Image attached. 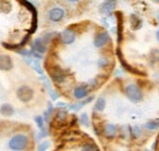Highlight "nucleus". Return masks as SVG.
Returning <instances> with one entry per match:
<instances>
[{"label":"nucleus","instance_id":"f257e3e1","mask_svg":"<svg viewBox=\"0 0 159 151\" xmlns=\"http://www.w3.org/2000/svg\"><path fill=\"white\" fill-rule=\"evenodd\" d=\"M28 145V138L25 134H17L14 135L9 141V148L11 150H23Z\"/></svg>","mask_w":159,"mask_h":151},{"label":"nucleus","instance_id":"f03ea898","mask_svg":"<svg viewBox=\"0 0 159 151\" xmlns=\"http://www.w3.org/2000/svg\"><path fill=\"white\" fill-rule=\"evenodd\" d=\"M125 94L129 97L130 101L132 102H139L142 99H143V94H142V90L139 89V85L136 84H129L126 88H125Z\"/></svg>","mask_w":159,"mask_h":151},{"label":"nucleus","instance_id":"7ed1b4c3","mask_svg":"<svg viewBox=\"0 0 159 151\" xmlns=\"http://www.w3.org/2000/svg\"><path fill=\"white\" fill-rule=\"evenodd\" d=\"M33 90L28 87V85H21L20 88L16 92V96L17 99L22 101V102H30L33 99Z\"/></svg>","mask_w":159,"mask_h":151},{"label":"nucleus","instance_id":"20e7f679","mask_svg":"<svg viewBox=\"0 0 159 151\" xmlns=\"http://www.w3.org/2000/svg\"><path fill=\"white\" fill-rule=\"evenodd\" d=\"M49 73H50V77H52V79L55 82V83H62L64 80H65V72L60 68L59 66H54L53 68H49Z\"/></svg>","mask_w":159,"mask_h":151},{"label":"nucleus","instance_id":"39448f33","mask_svg":"<svg viewBox=\"0 0 159 151\" xmlns=\"http://www.w3.org/2000/svg\"><path fill=\"white\" fill-rule=\"evenodd\" d=\"M64 16H65V11L61 7H54L48 12V19L53 22H59L64 19Z\"/></svg>","mask_w":159,"mask_h":151},{"label":"nucleus","instance_id":"423d86ee","mask_svg":"<svg viewBox=\"0 0 159 151\" xmlns=\"http://www.w3.org/2000/svg\"><path fill=\"white\" fill-rule=\"evenodd\" d=\"M14 67L12 60L9 55H0V70L1 71H10Z\"/></svg>","mask_w":159,"mask_h":151},{"label":"nucleus","instance_id":"0eeeda50","mask_svg":"<svg viewBox=\"0 0 159 151\" xmlns=\"http://www.w3.org/2000/svg\"><path fill=\"white\" fill-rule=\"evenodd\" d=\"M75 38H76V34L72 29H65L62 33H61V41L66 45L69 44H72L75 41Z\"/></svg>","mask_w":159,"mask_h":151},{"label":"nucleus","instance_id":"6e6552de","mask_svg":"<svg viewBox=\"0 0 159 151\" xmlns=\"http://www.w3.org/2000/svg\"><path fill=\"white\" fill-rule=\"evenodd\" d=\"M109 40V34L107 32H100L94 38V46L96 48H102L104 46Z\"/></svg>","mask_w":159,"mask_h":151},{"label":"nucleus","instance_id":"1a4fd4ad","mask_svg":"<svg viewBox=\"0 0 159 151\" xmlns=\"http://www.w3.org/2000/svg\"><path fill=\"white\" fill-rule=\"evenodd\" d=\"M32 48H33L34 51H37V53H39V54H44V53L47 51V43H45L44 39L37 38V39L33 41Z\"/></svg>","mask_w":159,"mask_h":151},{"label":"nucleus","instance_id":"9d476101","mask_svg":"<svg viewBox=\"0 0 159 151\" xmlns=\"http://www.w3.org/2000/svg\"><path fill=\"white\" fill-rule=\"evenodd\" d=\"M116 6V0H105L100 5V12L102 14H110Z\"/></svg>","mask_w":159,"mask_h":151},{"label":"nucleus","instance_id":"9b49d317","mask_svg":"<svg viewBox=\"0 0 159 151\" xmlns=\"http://www.w3.org/2000/svg\"><path fill=\"white\" fill-rule=\"evenodd\" d=\"M103 133L107 138H114L116 134H118V127L115 124H111V123H107L104 126V129Z\"/></svg>","mask_w":159,"mask_h":151},{"label":"nucleus","instance_id":"f8f14e48","mask_svg":"<svg viewBox=\"0 0 159 151\" xmlns=\"http://www.w3.org/2000/svg\"><path fill=\"white\" fill-rule=\"evenodd\" d=\"M88 95V88L86 85H79L75 90H74V96L76 99H83Z\"/></svg>","mask_w":159,"mask_h":151},{"label":"nucleus","instance_id":"ddd939ff","mask_svg":"<svg viewBox=\"0 0 159 151\" xmlns=\"http://www.w3.org/2000/svg\"><path fill=\"white\" fill-rule=\"evenodd\" d=\"M12 9V5L9 0H1L0 1V11L4 14H9Z\"/></svg>","mask_w":159,"mask_h":151},{"label":"nucleus","instance_id":"4468645a","mask_svg":"<svg viewBox=\"0 0 159 151\" xmlns=\"http://www.w3.org/2000/svg\"><path fill=\"white\" fill-rule=\"evenodd\" d=\"M118 56H119L120 62L122 63V67H124V68H126L129 72H132V73H137V75H142L139 71L135 70V68H132L131 66H129V65H127V62H126V61H124V58H122V56H121V53H120V50H118Z\"/></svg>","mask_w":159,"mask_h":151},{"label":"nucleus","instance_id":"2eb2a0df","mask_svg":"<svg viewBox=\"0 0 159 151\" xmlns=\"http://www.w3.org/2000/svg\"><path fill=\"white\" fill-rule=\"evenodd\" d=\"M0 113L2 116H11L14 113V107L10 105V104H4L1 107H0Z\"/></svg>","mask_w":159,"mask_h":151},{"label":"nucleus","instance_id":"dca6fc26","mask_svg":"<svg viewBox=\"0 0 159 151\" xmlns=\"http://www.w3.org/2000/svg\"><path fill=\"white\" fill-rule=\"evenodd\" d=\"M66 117H67V112H66V111H59V112L57 113L55 122H58L60 126H61V124H65V122H66Z\"/></svg>","mask_w":159,"mask_h":151},{"label":"nucleus","instance_id":"f3484780","mask_svg":"<svg viewBox=\"0 0 159 151\" xmlns=\"http://www.w3.org/2000/svg\"><path fill=\"white\" fill-rule=\"evenodd\" d=\"M141 26H142V21L137 16L132 15L131 16V27H132V29H139Z\"/></svg>","mask_w":159,"mask_h":151},{"label":"nucleus","instance_id":"a211bd4d","mask_svg":"<svg viewBox=\"0 0 159 151\" xmlns=\"http://www.w3.org/2000/svg\"><path fill=\"white\" fill-rule=\"evenodd\" d=\"M144 128L148 129V131H156L159 128V122L158 121H148L144 124Z\"/></svg>","mask_w":159,"mask_h":151},{"label":"nucleus","instance_id":"6ab92c4d","mask_svg":"<svg viewBox=\"0 0 159 151\" xmlns=\"http://www.w3.org/2000/svg\"><path fill=\"white\" fill-rule=\"evenodd\" d=\"M104 109H105V100H104L103 97H99V99L96 101L94 110H96V111H99V112H102Z\"/></svg>","mask_w":159,"mask_h":151},{"label":"nucleus","instance_id":"aec40b11","mask_svg":"<svg viewBox=\"0 0 159 151\" xmlns=\"http://www.w3.org/2000/svg\"><path fill=\"white\" fill-rule=\"evenodd\" d=\"M118 41H121V36H122V19H121V14H118Z\"/></svg>","mask_w":159,"mask_h":151},{"label":"nucleus","instance_id":"412c9836","mask_svg":"<svg viewBox=\"0 0 159 151\" xmlns=\"http://www.w3.org/2000/svg\"><path fill=\"white\" fill-rule=\"evenodd\" d=\"M82 150H98V148L93 143H86L84 145H82Z\"/></svg>","mask_w":159,"mask_h":151},{"label":"nucleus","instance_id":"4be33fe9","mask_svg":"<svg viewBox=\"0 0 159 151\" xmlns=\"http://www.w3.org/2000/svg\"><path fill=\"white\" fill-rule=\"evenodd\" d=\"M81 123L84 124V126H88V117H87L86 113H82V116H81Z\"/></svg>","mask_w":159,"mask_h":151},{"label":"nucleus","instance_id":"5701e85b","mask_svg":"<svg viewBox=\"0 0 159 151\" xmlns=\"http://www.w3.org/2000/svg\"><path fill=\"white\" fill-rule=\"evenodd\" d=\"M36 122H37V124H38V127L39 128H43V119H42V117H36Z\"/></svg>","mask_w":159,"mask_h":151},{"label":"nucleus","instance_id":"b1692460","mask_svg":"<svg viewBox=\"0 0 159 151\" xmlns=\"http://www.w3.org/2000/svg\"><path fill=\"white\" fill-rule=\"evenodd\" d=\"M134 134H135V135H136V136H139V133H141V131H139V127H135V128H134Z\"/></svg>","mask_w":159,"mask_h":151},{"label":"nucleus","instance_id":"393cba45","mask_svg":"<svg viewBox=\"0 0 159 151\" xmlns=\"http://www.w3.org/2000/svg\"><path fill=\"white\" fill-rule=\"evenodd\" d=\"M47 148H48V143H45V144H42V145H40L38 149H39V150H45Z\"/></svg>","mask_w":159,"mask_h":151},{"label":"nucleus","instance_id":"a878e982","mask_svg":"<svg viewBox=\"0 0 159 151\" xmlns=\"http://www.w3.org/2000/svg\"><path fill=\"white\" fill-rule=\"evenodd\" d=\"M157 39H158V41H159V31L157 32Z\"/></svg>","mask_w":159,"mask_h":151},{"label":"nucleus","instance_id":"bb28decb","mask_svg":"<svg viewBox=\"0 0 159 151\" xmlns=\"http://www.w3.org/2000/svg\"><path fill=\"white\" fill-rule=\"evenodd\" d=\"M69 1H72V2H76V1H79V0H69Z\"/></svg>","mask_w":159,"mask_h":151},{"label":"nucleus","instance_id":"cd10ccee","mask_svg":"<svg viewBox=\"0 0 159 151\" xmlns=\"http://www.w3.org/2000/svg\"><path fill=\"white\" fill-rule=\"evenodd\" d=\"M154 1H156V2H159V0H154Z\"/></svg>","mask_w":159,"mask_h":151}]
</instances>
